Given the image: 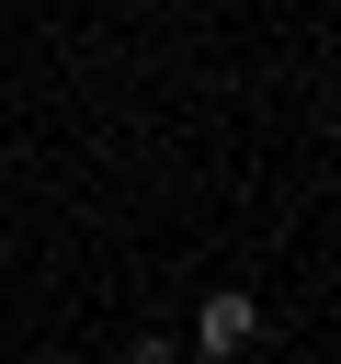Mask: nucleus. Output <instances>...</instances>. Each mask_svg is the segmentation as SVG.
Listing matches in <instances>:
<instances>
[{
	"label": "nucleus",
	"mask_w": 341,
	"mask_h": 364,
	"mask_svg": "<svg viewBox=\"0 0 341 364\" xmlns=\"http://www.w3.org/2000/svg\"><path fill=\"white\" fill-rule=\"evenodd\" d=\"M125 364H182V353H170V341H159V330H148V341H136V353H125Z\"/></svg>",
	"instance_id": "nucleus-2"
},
{
	"label": "nucleus",
	"mask_w": 341,
	"mask_h": 364,
	"mask_svg": "<svg viewBox=\"0 0 341 364\" xmlns=\"http://www.w3.org/2000/svg\"><path fill=\"white\" fill-rule=\"evenodd\" d=\"M250 330H261V307H250V296H205V318H193V341H205V353H239Z\"/></svg>",
	"instance_id": "nucleus-1"
}]
</instances>
